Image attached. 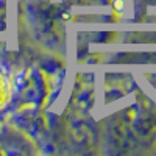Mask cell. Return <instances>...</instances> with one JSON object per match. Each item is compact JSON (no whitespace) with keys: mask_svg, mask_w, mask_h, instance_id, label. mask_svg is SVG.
Masks as SVG:
<instances>
[{"mask_svg":"<svg viewBox=\"0 0 156 156\" xmlns=\"http://www.w3.org/2000/svg\"><path fill=\"white\" fill-rule=\"evenodd\" d=\"M6 97H8V83L5 80V76L0 73V105L5 103Z\"/></svg>","mask_w":156,"mask_h":156,"instance_id":"cell-1","label":"cell"}]
</instances>
